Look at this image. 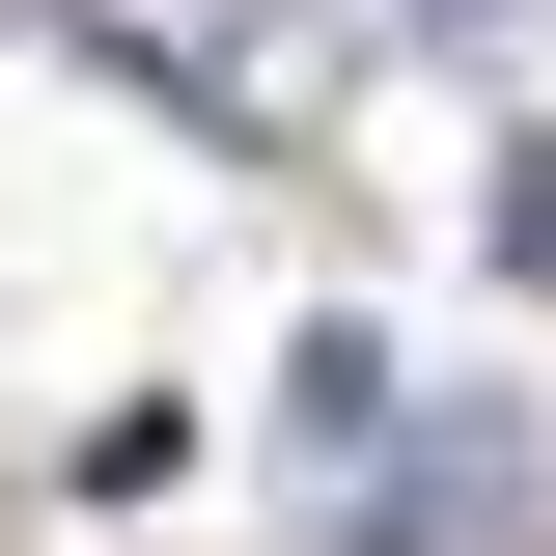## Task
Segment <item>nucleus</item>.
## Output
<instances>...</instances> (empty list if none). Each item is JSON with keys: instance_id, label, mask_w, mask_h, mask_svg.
<instances>
[{"instance_id": "nucleus-1", "label": "nucleus", "mask_w": 556, "mask_h": 556, "mask_svg": "<svg viewBox=\"0 0 556 556\" xmlns=\"http://www.w3.org/2000/svg\"><path fill=\"white\" fill-rule=\"evenodd\" d=\"M334 556H529V417H417L390 501H362Z\"/></svg>"}, {"instance_id": "nucleus-2", "label": "nucleus", "mask_w": 556, "mask_h": 556, "mask_svg": "<svg viewBox=\"0 0 556 556\" xmlns=\"http://www.w3.org/2000/svg\"><path fill=\"white\" fill-rule=\"evenodd\" d=\"M501 278L556 306V139H501Z\"/></svg>"}, {"instance_id": "nucleus-3", "label": "nucleus", "mask_w": 556, "mask_h": 556, "mask_svg": "<svg viewBox=\"0 0 556 556\" xmlns=\"http://www.w3.org/2000/svg\"><path fill=\"white\" fill-rule=\"evenodd\" d=\"M445 28H501V0H445Z\"/></svg>"}]
</instances>
